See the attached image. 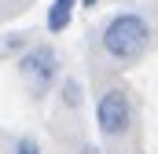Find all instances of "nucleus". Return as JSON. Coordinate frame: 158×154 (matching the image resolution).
<instances>
[{
	"instance_id": "obj_1",
	"label": "nucleus",
	"mask_w": 158,
	"mask_h": 154,
	"mask_svg": "<svg viewBox=\"0 0 158 154\" xmlns=\"http://www.w3.org/2000/svg\"><path fill=\"white\" fill-rule=\"evenodd\" d=\"M151 44V22L140 11H118L107 18L103 33H99V48L107 59L114 63H136Z\"/></svg>"
},
{
	"instance_id": "obj_2",
	"label": "nucleus",
	"mask_w": 158,
	"mask_h": 154,
	"mask_svg": "<svg viewBox=\"0 0 158 154\" xmlns=\"http://www.w3.org/2000/svg\"><path fill=\"white\" fill-rule=\"evenodd\" d=\"M19 74H22V81L30 84V92L37 99L48 95L52 84L59 81V51L52 44H30L19 55Z\"/></svg>"
},
{
	"instance_id": "obj_3",
	"label": "nucleus",
	"mask_w": 158,
	"mask_h": 154,
	"mask_svg": "<svg viewBox=\"0 0 158 154\" xmlns=\"http://www.w3.org/2000/svg\"><path fill=\"white\" fill-rule=\"evenodd\" d=\"M132 117H136L132 114V99H129L125 88H107V92H99V99H96V128H99L107 140L129 136Z\"/></svg>"
},
{
	"instance_id": "obj_4",
	"label": "nucleus",
	"mask_w": 158,
	"mask_h": 154,
	"mask_svg": "<svg viewBox=\"0 0 158 154\" xmlns=\"http://www.w3.org/2000/svg\"><path fill=\"white\" fill-rule=\"evenodd\" d=\"M81 0H52L48 4V15H44V26L48 33H63L70 22H74V11H77Z\"/></svg>"
},
{
	"instance_id": "obj_5",
	"label": "nucleus",
	"mask_w": 158,
	"mask_h": 154,
	"mask_svg": "<svg viewBox=\"0 0 158 154\" xmlns=\"http://www.w3.org/2000/svg\"><path fill=\"white\" fill-rule=\"evenodd\" d=\"M59 99H63V107H70V110L81 107V81L77 77H66V81L59 84Z\"/></svg>"
},
{
	"instance_id": "obj_6",
	"label": "nucleus",
	"mask_w": 158,
	"mask_h": 154,
	"mask_svg": "<svg viewBox=\"0 0 158 154\" xmlns=\"http://www.w3.org/2000/svg\"><path fill=\"white\" fill-rule=\"evenodd\" d=\"M26 33H7V37L0 40V48H4V51H19V55H22V51H26V48H30V44H26Z\"/></svg>"
},
{
	"instance_id": "obj_7",
	"label": "nucleus",
	"mask_w": 158,
	"mask_h": 154,
	"mask_svg": "<svg viewBox=\"0 0 158 154\" xmlns=\"http://www.w3.org/2000/svg\"><path fill=\"white\" fill-rule=\"evenodd\" d=\"M11 154H44V151H40V143L33 140V136H19L15 147H11Z\"/></svg>"
},
{
	"instance_id": "obj_8",
	"label": "nucleus",
	"mask_w": 158,
	"mask_h": 154,
	"mask_svg": "<svg viewBox=\"0 0 158 154\" xmlns=\"http://www.w3.org/2000/svg\"><path fill=\"white\" fill-rule=\"evenodd\" d=\"M81 154H99V147H92V143H85V147H81Z\"/></svg>"
},
{
	"instance_id": "obj_9",
	"label": "nucleus",
	"mask_w": 158,
	"mask_h": 154,
	"mask_svg": "<svg viewBox=\"0 0 158 154\" xmlns=\"http://www.w3.org/2000/svg\"><path fill=\"white\" fill-rule=\"evenodd\" d=\"M96 4H99V0H81V7H96Z\"/></svg>"
}]
</instances>
